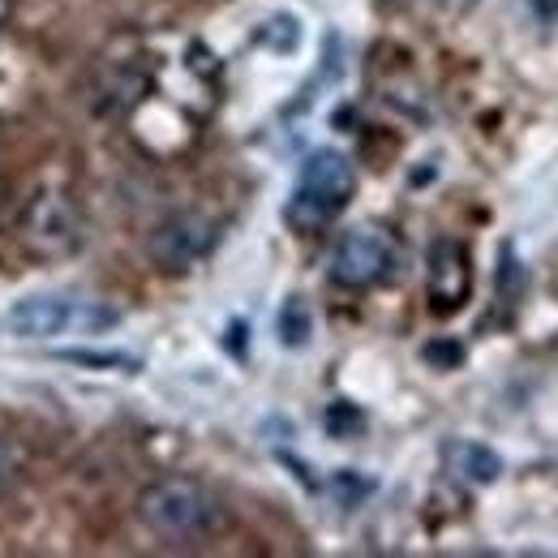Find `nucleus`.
<instances>
[{
    "mask_svg": "<svg viewBox=\"0 0 558 558\" xmlns=\"http://www.w3.org/2000/svg\"><path fill=\"white\" fill-rule=\"evenodd\" d=\"M356 194V168L349 163V155L323 146L301 163L296 190L288 198L283 219L296 232H323L340 210L349 207V198Z\"/></svg>",
    "mask_w": 558,
    "mask_h": 558,
    "instance_id": "f257e3e1",
    "label": "nucleus"
},
{
    "mask_svg": "<svg viewBox=\"0 0 558 558\" xmlns=\"http://www.w3.org/2000/svg\"><path fill=\"white\" fill-rule=\"evenodd\" d=\"M138 515L142 524L155 529L159 537H207L219 529L223 507L198 482L168 477V482H155V486L142 489Z\"/></svg>",
    "mask_w": 558,
    "mask_h": 558,
    "instance_id": "f03ea898",
    "label": "nucleus"
},
{
    "mask_svg": "<svg viewBox=\"0 0 558 558\" xmlns=\"http://www.w3.org/2000/svg\"><path fill=\"white\" fill-rule=\"evenodd\" d=\"M121 314L99 305V301H70V296H26L9 310V331L17 340H57L65 331H108L117 327Z\"/></svg>",
    "mask_w": 558,
    "mask_h": 558,
    "instance_id": "7ed1b4c3",
    "label": "nucleus"
},
{
    "mask_svg": "<svg viewBox=\"0 0 558 558\" xmlns=\"http://www.w3.org/2000/svg\"><path fill=\"white\" fill-rule=\"evenodd\" d=\"M17 236L31 254L39 258H70L82 250L86 232H82V215L61 190H39L26 207H22V223Z\"/></svg>",
    "mask_w": 558,
    "mask_h": 558,
    "instance_id": "20e7f679",
    "label": "nucleus"
},
{
    "mask_svg": "<svg viewBox=\"0 0 558 558\" xmlns=\"http://www.w3.org/2000/svg\"><path fill=\"white\" fill-rule=\"evenodd\" d=\"M396 271V241L374 228V223H361L349 228L340 241H336V254H331V279L340 288H374Z\"/></svg>",
    "mask_w": 558,
    "mask_h": 558,
    "instance_id": "39448f33",
    "label": "nucleus"
},
{
    "mask_svg": "<svg viewBox=\"0 0 558 558\" xmlns=\"http://www.w3.org/2000/svg\"><path fill=\"white\" fill-rule=\"evenodd\" d=\"M219 241V223L203 215V210H181V215H168L150 241H146V254L159 271H190L198 258H207Z\"/></svg>",
    "mask_w": 558,
    "mask_h": 558,
    "instance_id": "423d86ee",
    "label": "nucleus"
},
{
    "mask_svg": "<svg viewBox=\"0 0 558 558\" xmlns=\"http://www.w3.org/2000/svg\"><path fill=\"white\" fill-rule=\"evenodd\" d=\"M473 292V258L456 236H438L425 254V296L438 318H451L464 310Z\"/></svg>",
    "mask_w": 558,
    "mask_h": 558,
    "instance_id": "0eeeda50",
    "label": "nucleus"
},
{
    "mask_svg": "<svg viewBox=\"0 0 558 558\" xmlns=\"http://www.w3.org/2000/svg\"><path fill=\"white\" fill-rule=\"evenodd\" d=\"M442 464H447V473L460 486H473V489H486L502 477V456L489 451L486 442H473V438H451L442 447Z\"/></svg>",
    "mask_w": 558,
    "mask_h": 558,
    "instance_id": "6e6552de",
    "label": "nucleus"
},
{
    "mask_svg": "<svg viewBox=\"0 0 558 558\" xmlns=\"http://www.w3.org/2000/svg\"><path fill=\"white\" fill-rule=\"evenodd\" d=\"M314 336V314L301 296H288L283 310H279V344L283 349H305Z\"/></svg>",
    "mask_w": 558,
    "mask_h": 558,
    "instance_id": "1a4fd4ad",
    "label": "nucleus"
},
{
    "mask_svg": "<svg viewBox=\"0 0 558 558\" xmlns=\"http://www.w3.org/2000/svg\"><path fill=\"white\" fill-rule=\"evenodd\" d=\"M61 361L70 365H82V369H121V374H134L142 361L130 356V352H95V349H70V352H57Z\"/></svg>",
    "mask_w": 558,
    "mask_h": 558,
    "instance_id": "9d476101",
    "label": "nucleus"
},
{
    "mask_svg": "<svg viewBox=\"0 0 558 558\" xmlns=\"http://www.w3.org/2000/svg\"><path fill=\"white\" fill-rule=\"evenodd\" d=\"M323 421H327V429H331L336 438H356V434H361V425H365V417L356 413V404H349V400H336Z\"/></svg>",
    "mask_w": 558,
    "mask_h": 558,
    "instance_id": "9b49d317",
    "label": "nucleus"
},
{
    "mask_svg": "<svg viewBox=\"0 0 558 558\" xmlns=\"http://www.w3.org/2000/svg\"><path fill=\"white\" fill-rule=\"evenodd\" d=\"M22 460H26V456H22V447H17V442H9V438H0V489L17 482Z\"/></svg>",
    "mask_w": 558,
    "mask_h": 558,
    "instance_id": "f8f14e48",
    "label": "nucleus"
},
{
    "mask_svg": "<svg viewBox=\"0 0 558 558\" xmlns=\"http://www.w3.org/2000/svg\"><path fill=\"white\" fill-rule=\"evenodd\" d=\"M421 356H425L429 365H438V369H456V365L464 361V349L442 340V344H425V352H421Z\"/></svg>",
    "mask_w": 558,
    "mask_h": 558,
    "instance_id": "ddd939ff",
    "label": "nucleus"
}]
</instances>
